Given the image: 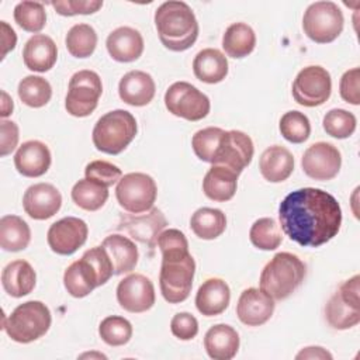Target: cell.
I'll return each mask as SVG.
<instances>
[{"mask_svg": "<svg viewBox=\"0 0 360 360\" xmlns=\"http://www.w3.org/2000/svg\"><path fill=\"white\" fill-rule=\"evenodd\" d=\"M283 232L305 248H318L333 239L342 225L338 200L315 187L291 191L278 205Z\"/></svg>", "mask_w": 360, "mask_h": 360, "instance_id": "6da1fadb", "label": "cell"}, {"mask_svg": "<svg viewBox=\"0 0 360 360\" xmlns=\"http://www.w3.org/2000/svg\"><path fill=\"white\" fill-rule=\"evenodd\" d=\"M155 27L165 48L183 52L194 45L198 37V22L191 7L179 0L162 3L155 11Z\"/></svg>", "mask_w": 360, "mask_h": 360, "instance_id": "7a4b0ae2", "label": "cell"}, {"mask_svg": "<svg viewBox=\"0 0 360 360\" xmlns=\"http://www.w3.org/2000/svg\"><path fill=\"white\" fill-rule=\"evenodd\" d=\"M162 252L159 287L169 304H179L188 298L193 287L195 262L188 246L166 248Z\"/></svg>", "mask_w": 360, "mask_h": 360, "instance_id": "3957f363", "label": "cell"}, {"mask_svg": "<svg viewBox=\"0 0 360 360\" xmlns=\"http://www.w3.org/2000/svg\"><path fill=\"white\" fill-rule=\"evenodd\" d=\"M307 274L305 263L294 253L280 252L263 267L260 274V290L274 301L290 297L304 281Z\"/></svg>", "mask_w": 360, "mask_h": 360, "instance_id": "277c9868", "label": "cell"}, {"mask_svg": "<svg viewBox=\"0 0 360 360\" xmlns=\"http://www.w3.org/2000/svg\"><path fill=\"white\" fill-rule=\"evenodd\" d=\"M136 131V120L129 111L112 110L97 120L91 139L97 150L118 155L134 141Z\"/></svg>", "mask_w": 360, "mask_h": 360, "instance_id": "5b68a950", "label": "cell"}, {"mask_svg": "<svg viewBox=\"0 0 360 360\" xmlns=\"http://www.w3.org/2000/svg\"><path fill=\"white\" fill-rule=\"evenodd\" d=\"M52 315L42 301L20 304L7 318H3V329L17 343H31L42 338L51 328Z\"/></svg>", "mask_w": 360, "mask_h": 360, "instance_id": "8992f818", "label": "cell"}, {"mask_svg": "<svg viewBox=\"0 0 360 360\" xmlns=\"http://www.w3.org/2000/svg\"><path fill=\"white\" fill-rule=\"evenodd\" d=\"M343 13L333 1H315L309 4L302 17L305 35L316 44L333 42L343 31Z\"/></svg>", "mask_w": 360, "mask_h": 360, "instance_id": "52a82bcc", "label": "cell"}, {"mask_svg": "<svg viewBox=\"0 0 360 360\" xmlns=\"http://www.w3.org/2000/svg\"><path fill=\"white\" fill-rule=\"evenodd\" d=\"M158 195V186L146 173L124 174L115 187L118 204L131 214L146 212L153 208Z\"/></svg>", "mask_w": 360, "mask_h": 360, "instance_id": "ba28073f", "label": "cell"}, {"mask_svg": "<svg viewBox=\"0 0 360 360\" xmlns=\"http://www.w3.org/2000/svg\"><path fill=\"white\" fill-rule=\"evenodd\" d=\"M101 93L103 84L100 76L93 70H79L69 80L65 108L73 117H87L96 110Z\"/></svg>", "mask_w": 360, "mask_h": 360, "instance_id": "9c48e42d", "label": "cell"}, {"mask_svg": "<svg viewBox=\"0 0 360 360\" xmlns=\"http://www.w3.org/2000/svg\"><path fill=\"white\" fill-rule=\"evenodd\" d=\"M167 111L187 121H200L210 112V98L187 82H176L165 93Z\"/></svg>", "mask_w": 360, "mask_h": 360, "instance_id": "30bf717a", "label": "cell"}, {"mask_svg": "<svg viewBox=\"0 0 360 360\" xmlns=\"http://www.w3.org/2000/svg\"><path fill=\"white\" fill-rule=\"evenodd\" d=\"M332 93V79L329 72L319 66L311 65L298 72L292 82V97L295 103L304 107L322 105Z\"/></svg>", "mask_w": 360, "mask_h": 360, "instance_id": "8fae6325", "label": "cell"}, {"mask_svg": "<svg viewBox=\"0 0 360 360\" xmlns=\"http://www.w3.org/2000/svg\"><path fill=\"white\" fill-rule=\"evenodd\" d=\"M255 152L252 138L238 129L224 131L211 165L224 166L238 176L252 162Z\"/></svg>", "mask_w": 360, "mask_h": 360, "instance_id": "7c38bea8", "label": "cell"}, {"mask_svg": "<svg viewBox=\"0 0 360 360\" xmlns=\"http://www.w3.org/2000/svg\"><path fill=\"white\" fill-rule=\"evenodd\" d=\"M301 166L309 179L318 181L332 180L340 170L342 155L339 149L329 142H315L304 152Z\"/></svg>", "mask_w": 360, "mask_h": 360, "instance_id": "4fadbf2b", "label": "cell"}, {"mask_svg": "<svg viewBox=\"0 0 360 360\" xmlns=\"http://www.w3.org/2000/svg\"><path fill=\"white\" fill-rule=\"evenodd\" d=\"M167 221L159 208H150L146 214H122L117 229L125 232L134 240L153 249Z\"/></svg>", "mask_w": 360, "mask_h": 360, "instance_id": "5bb4252c", "label": "cell"}, {"mask_svg": "<svg viewBox=\"0 0 360 360\" xmlns=\"http://www.w3.org/2000/svg\"><path fill=\"white\" fill-rule=\"evenodd\" d=\"M155 300L153 283L143 274H128L117 285V301L128 312H146L153 307Z\"/></svg>", "mask_w": 360, "mask_h": 360, "instance_id": "9a60e30c", "label": "cell"}, {"mask_svg": "<svg viewBox=\"0 0 360 360\" xmlns=\"http://www.w3.org/2000/svg\"><path fill=\"white\" fill-rule=\"evenodd\" d=\"M89 235L87 224L76 217H65L53 222L46 233V240L52 252L62 256L73 255L82 248Z\"/></svg>", "mask_w": 360, "mask_h": 360, "instance_id": "2e32d148", "label": "cell"}, {"mask_svg": "<svg viewBox=\"0 0 360 360\" xmlns=\"http://www.w3.org/2000/svg\"><path fill=\"white\" fill-rule=\"evenodd\" d=\"M62 205L59 190L49 183H37L30 186L22 197V208L28 217L44 221L53 217Z\"/></svg>", "mask_w": 360, "mask_h": 360, "instance_id": "e0dca14e", "label": "cell"}, {"mask_svg": "<svg viewBox=\"0 0 360 360\" xmlns=\"http://www.w3.org/2000/svg\"><path fill=\"white\" fill-rule=\"evenodd\" d=\"M274 307V300L270 295L263 290L250 287L242 291L236 305V315L248 326H260L271 318Z\"/></svg>", "mask_w": 360, "mask_h": 360, "instance_id": "ac0fdd59", "label": "cell"}, {"mask_svg": "<svg viewBox=\"0 0 360 360\" xmlns=\"http://www.w3.org/2000/svg\"><path fill=\"white\" fill-rule=\"evenodd\" d=\"M52 156L49 148L41 141L24 142L14 155L17 172L25 177H39L51 167Z\"/></svg>", "mask_w": 360, "mask_h": 360, "instance_id": "d6986e66", "label": "cell"}, {"mask_svg": "<svg viewBox=\"0 0 360 360\" xmlns=\"http://www.w3.org/2000/svg\"><path fill=\"white\" fill-rule=\"evenodd\" d=\"M155 80L143 70H131L125 73L118 83L120 98L132 107L149 104L155 97Z\"/></svg>", "mask_w": 360, "mask_h": 360, "instance_id": "ffe728a7", "label": "cell"}, {"mask_svg": "<svg viewBox=\"0 0 360 360\" xmlns=\"http://www.w3.org/2000/svg\"><path fill=\"white\" fill-rule=\"evenodd\" d=\"M110 56L121 63L136 60L145 48L141 32L131 27H118L111 31L105 41Z\"/></svg>", "mask_w": 360, "mask_h": 360, "instance_id": "44dd1931", "label": "cell"}, {"mask_svg": "<svg viewBox=\"0 0 360 360\" xmlns=\"http://www.w3.org/2000/svg\"><path fill=\"white\" fill-rule=\"evenodd\" d=\"M63 285L66 291L75 298H83L89 295L96 287L103 285L101 278L93 263L82 256V259L73 262L63 274Z\"/></svg>", "mask_w": 360, "mask_h": 360, "instance_id": "7402d4cb", "label": "cell"}, {"mask_svg": "<svg viewBox=\"0 0 360 360\" xmlns=\"http://www.w3.org/2000/svg\"><path fill=\"white\" fill-rule=\"evenodd\" d=\"M58 59V48L53 39L45 34L32 35L24 45L22 60L27 69L32 72H48Z\"/></svg>", "mask_w": 360, "mask_h": 360, "instance_id": "603a6c76", "label": "cell"}, {"mask_svg": "<svg viewBox=\"0 0 360 360\" xmlns=\"http://www.w3.org/2000/svg\"><path fill=\"white\" fill-rule=\"evenodd\" d=\"M231 301V290L226 281L218 277L207 278L195 294V307L204 316L222 314Z\"/></svg>", "mask_w": 360, "mask_h": 360, "instance_id": "cb8c5ba5", "label": "cell"}, {"mask_svg": "<svg viewBox=\"0 0 360 360\" xmlns=\"http://www.w3.org/2000/svg\"><path fill=\"white\" fill-rule=\"evenodd\" d=\"M101 246L107 252L111 263L114 276L131 273L138 264L139 253L135 242L128 236L112 233L104 238Z\"/></svg>", "mask_w": 360, "mask_h": 360, "instance_id": "d4e9b609", "label": "cell"}, {"mask_svg": "<svg viewBox=\"0 0 360 360\" xmlns=\"http://www.w3.org/2000/svg\"><path fill=\"white\" fill-rule=\"evenodd\" d=\"M204 349L214 360H231L239 350V335L232 326L217 323L207 330Z\"/></svg>", "mask_w": 360, "mask_h": 360, "instance_id": "484cf974", "label": "cell"}, {"mask_svg": "<svg viewBox=\"0 0 360 360\" xmlns=\"http://www.w3.org/2000/svg\"><path fill=\"white\" fill-rule=\"evenodd\" d=\"M259 169L267 181L281 183L287 180L294 170V156L284 146H269L260 156Z\"/></svg>", "mask_w": 360, "mask_h": 360, "instance_id": "4316f807", "label": "cell"}, {"mask_svg": "<svg viewBox=\"0 0 360 360\" xmlns=\"http://www.w3.org/2000/svg\"><path fill=\"white\" fill-rule=\"evenodd\" d=\"M35 270L27 260L10 262L1 271V285L14 298L28 295L35 288Z\"/></svg>", "mask_w": 360, "mask_h": 360, "instance_id": "83f0119b", "label": "cell"}, {"mask_svg": "<svg viewBox=\"0 0 360 360\" xmlns=\"http://www.w3.org/2000/svg\"><path fill=\"white\" fill-rule=\"evenodd\" d=\"M238 187V174L224 166L212 165L204 176L202 191L204 194L218 202L229 201Z\"/></svg>", "mask_w": 360, "mask_h": 360, "instance_id": "f1b7e54d", "label": "cell"}, {"mask_svg": "<svg viewBox=\"0 0 360 360\" xmlns=\"http://www.w3.org/2000/svg\"><path fill=\"white\" fill-rule=\"evenodd\" d=\"M228 69L226 56L215 48H205L200 51L193 60L194 76L208 84L222 82L228 75Z\"/></svg>", "mask_w": 360, "mask_h": 360, "instance_id": "f546056e", "label": "cell"}, {"mask_svg": "<svg viewBox=\"0 0 360 360\" xmlns=\"http://www.w3.org/2000/svg\"><path fill=\"white\" fill-rule=\"evenodd\" d=\"M256 46V34L253 28L245 22L231 24L222 37V48L225 53L235 59H242L253 52Z\"/></svg>", "mask_w": 360, "mask_h": 360, "instance_id": "4dcf8cb0", "label": "cell"}, {"mask_svg": "<svg viewBox=\"0 0 360 360\" xmlns=\"http://www.w3.org/2000/svg\"><path fill=\"white\" fill-rule=\"evenodd\" d=\"M325 318L333 329H350L360 322V304L345 300L336 291L325 305Z\"/></svg>", "mask_w": 360, "mask_h": 360, "instance_id": "1f68e13d", "label": "cell"}, {"mask_svg": "<svg viewBox=\"0 0 360 360\" xmlns=\"http://www.w3.org/2000/svg\"><path fill=\"white\" fill-rule=\"evenodd\" d=\"M31 240L28 224L18 215H4L0 219V248L6 252L24 250Z\"/></svg>", "mask_w": 360, "mask_h": 360, "instance_id": "d6a6232c", "label": "cell"}, {"mask_svg": "<svg viewBox=\"0 0 360 360\" xmlns=\"http://www.w3.org/2000/svg\"><path fill=\"white\" fill-rule=\"evenodd\" d=\"M190 228L197 238L212 240L224 233L226 228V217L218 208L201 207L191 215Z\"/></svg>", "mask_w": 360, "mask_h": 360, "instance_id": "836d02e7", "label": "cell"}, {"mask_svg": "<svg viewBox=\"0 0 360 360\" xmlns=\"http://www.w3.org/2000/svg\"><path fill=\"white\" fill-rule=\"evenodd\" d=\"M107 198H108V187L86 177L75 183L72 188L73 202L84 211L100 210L105 204Z\"/></svg>", "mask_w": 360, "mask_h": 360, "instance_id": "e575fe53", "label": "cell"}, {"mask_svg": "<svg viewBox=\"0 0 360 360\" xmlns=\"http://www.w3.org/2000/svg\"><path fill=\"white\" fill-rule=\"evenodd\" d=\"M20 100L32 108H41L46 105L52 97V87L49 82L41 76H25L18 83Z\"/></svg>", "mask_w": 360, "mask_h": 360, "instance_id": "d590c367", "label": "cell"}, {"mask_svg": "<svg viewBox=\"0 0 360 360\" xmlns=\"http://www.w3.org/2000/svg\"><path fill=\"white\" fill-rule=\"evenodd\" d=\"M68 52L75 58H89L97 46V32L89 24H75L66 34Z\"/></svg>", "mask_w": 360, "mask_h": 360, "instance_id": "8d00e7d4", "label": "cell"}, {"mask_svg": "<svg viewBox=\"0 0 360 360\" xmlns=\"http://www.w3.org/2000/svg\"><path fill=\"white\" fill-rule=\"evenodd\" d=\"M250 242L260 250H274L281 242V231L278 224L273 218H259L253 222L249 231Z\"/></svg>", "mask_w": 360, "mask_h": 360, "instance_id": "74e56055", "label": "cell"}, {"mask_svg": "<svg viewBox=\"0 0 360 360\" xmlns=\"http://www.w3.org/2000/svg\"><path fill=\"white\" fill-rule=\"evenodd\" d=\"M98 335L108 346H124L132 338V325L124 316L110 315L100 322Z\"/></svg>", "mask_w": 360, "mask_h": 360, "instance_id": "f35d334b", "label": "cell"}, {"mask_svg": "<svg viewBox=\"0 0 360 360\" xmlns=\"http://www.w3.org/2000/svg\"><path fill=\"white\" fill-rule=\"evenodd\" d=\"M14 21L27 32H39L46 24L44 4L38 1H20L14 7Z\"/></svg>", "mask_w": 360, "mask_h": 360, "instance_id": "ab89813d", "label": "cell"}, {"mask_svg": "<svg viewBox=\"0 0 360 360\" xmlns=\"http://www.w3.org/2000/svg\"><path fill=\"white\" fill-rule=\"evenodd\" d=\"M278 128L283 138L291 143H302L311 135V122L308 117L297 110L287 111L280 118Z\"/></svg>", "mask_w": 360, "mask_h": 360, "instance_id": "60d3db41", "label": "cell"}, {"mask_svg": "<svg viewBox=\"0 0 360 360\" xmlns=\"http://www.w3.org/2000/svg\"><path fill=\"white\" fill-rule=\"evenodd\" d=\"M356 124L357 121L354 114L343 108L329 110L322 120L325 132L329 136L338 139H346L352 136L353 132L356 131Z\"/></svg>", "mask_w": 360, "mask_h": 360, "instance_id": "b9f144b4", "label": "cell"}, {"mask_svg": "<svg viewBox=\"0 0 360 360\" xmlns=\"http://www.w3.org/2000/svg\"><path fill=\"white\" fill-rule=\"evenodd\" d=\"M222 134L224 129L217 127H208L197 131L191 138V146L195 156L202 162L211 163Z\"/></svg>", "mask_w": 360, "mask_h": 360, "instance_id": "7bdbcfd3", "label": "cell"}, {"mask_svg": "<svg viewBox=\"0 0 360 360\" xmlns=\"http://www.w3.org/2000/svg\"><path fill=\"white\" fill-rule=\"evenodd\" d=\"M86 179L94 180L105 187H111L120 181L122 172L118 166L107 160H91L84 167Z\"/></svg>", "mask_w": 360, "mask_h": 360, "instance_id": "ee69618b", "label": "cell"}, {"mask_svg": "<svg viewBox=\"0 0 360 360\" xmlns=\"http://www.w3.org/2000/svg\"><path fill=\"white\" fill-rule=\"evenodd\" d=\"M51 6L56 10L58 14L65 17H72L77 14H93L103 7L100 0H63L52 1Z\"/></svg>", "mask_w": 360, "mask_h": 360, "instance_id": "f6af8a7d", "label": "cell"}, {"mask_svg": "<svg viewBox=\"0 0 360 360\" xmlns=\"http://www.w3.org/2000/svg\"><path fill=\"white\" fill-rule=\"evenodd\" d=\"M170 330L180 340H191L198 333V321L190 312H179L170 321Z\"/></svg>", "mask_w": 360, "mask_h": 360, "instance_id": "bcb514c9", "label": "cell"}, {"mask_svg": "<svg viewBox=\"0 0 360 360\" xmlns=\"http://www.w3.org/2000/svg\"><path fill=\"white\" fill-rule=\"evenodd\" d=\"M359 80H360V69L353 68L346 70L339 83V93L340 97L353 105L360 104V90H359Z\"/></svg>", "mask_w": 360, "mask_h": 360, "instance_id": "7dc6e473", "label": "cell"}, {"mask_svg": "<svg viewBox=\"0 0 360 360\" xmlns=\"http://www.w3.org/2000/svg\"><path fill=\"white\" fill-rule=\"evenodd\" d=\"M18 125L13 121L3 120L0 122V156H7L11 153L18 143Z\"/></svg>", "mask_w": 360, "mask_h": 360, "instance_id": "c3c4849f", "label": "cell"}, {"mask_svg": "<svg viewBox=\"0 0 360 360\" xmlns=\"http://www.w3.org/2000/svg\"><path fill=\"white\" fill-rule=\"evenodd\" d=\"M1 45H3V52H1V59H4V56L7 55L8 51H13L15 48V42H17V35L14 32V30L6 22L1 21Z\"/></svg>", "mask_w": 360, "mask_h": 360, "instance_id": "681fc988", "label": "cell"}, {"mask_svg": "<svg viewBox=\"0 0 360 360\" xmlns=\"http://www.w3.org/2000/svg\"><path fill=\"white\" fill-rule=\"evenodd\" d=\"M332 354L326 350V349H323V347H321V346H308V347H304L297 356H295V359H318V360H332Z\"/></svg>", "mask_w": 360, "mask_h": 360, "instance_id": "f907efd6", "label": "cell"}, {"mask_svg": "<svg viewBox=\"0 0 360 360\" xmlns=\"http://www.w3.org/2000/svg\"><path fill=\"white\" fill-rule=\"evenodd\" d=\"M13 108H14L13 100H11L10 96L3 90V91H1V112H0V115H1L3 118L8 117V115L13 112Z\"/></svg>", "mask_w": 360, "mask_h": 360, "instance_id": "816d5d0a", "label": "cell"}, {"mask_svg": "<svg viewBox=\"0 0 360 360\" xmlns=\"http://www.w3.org/2000/svg\"><path fill=\"white\" fill-rule=\"evenodd\" d=\"M89 356H90V357H93V356H98V357H101V359H105V356H104V354H94V353H91V354H90V353H86V354H82L80 357H89Z\"/></svg>", "mask_w": 360, "mask_h": 360, "instance_id": "f5cc1de1", "label": "cell"}]
</instances>
